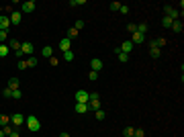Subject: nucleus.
Wrapping results in <instances>:
<instances>
[{"instance_id": "31", "label": "nucleus", "mask_w": 184, "mask_h": 137, "mask_svg": "<svg viewBox=\"0 0 184 137\" xmlns=\"http://www.w3.org/2000/svg\"><path fill=\"white\" fill-rule=\"evenodd\" d=\"M127 31H129V33H135V31H137V25H135V23H129V25H127Z\"/></svg>"}, {"instance_id": "3", "label": "nucleus", "mask_w": 184, "mask_h": 137, "mask_svg": "<svg viewBox=\"0 0 184 137\" xmlns=\"http://www.w3.org/2000/svg\"><path fill=\"white\" fill-rule=\"evenodd\" d=\"M21 51H23V55H33V43L31 41L21 43Z\"/></svg>"}, {"instance_id": "10", "label": "nucleus", "mask_w": 184, "mask_h": 137, "mask_svg": "<svg viewBox=\"0 0 184 137\" xmlns=\"http://www.w3.org/2000/svg\"><path fill=\"white\" fill-rule=\"evenodd\" d=\"M166 16H170L172 21H178V10L172 6H166Z\"/></svg>"}, {"instance_id": "19", "label": "nucleus", "mask_w": 184, "mask_h": 137, "mask_svg": "<svg viewBox=\"0 0 184 137\" xmlns=\"http://www.w3.org/2000/svg\"><path fill=\"white\" fill-rule=\"evenodd\" d=\"M172 19H170V16H164V19H162V25H164V27H166V29H172Z\"/></svg>"}, {"instance_id": "8", "label": "nucleus", "mask_w": 184, "mask_h": 137, "mask_svg": "<svg viewBox=\"0 0 184 137\" xmlns=\"http://www.w3.org/2000/svg\"><path fill=\"white\" fill-rule=\"evenodd\" d=\"M8 27H10V19L4 16V14H0V29H2V31H8Z\"/></svg>"}, {"instance_id": "41", "label": "nucleus", "mask_w": 184, "mask_h": 137, "mask_svg": "<svg viewBox=\"0 0 184 137\" xmlns=\"http://www.w3.org/2000/svg\"><path fill=\"white\" fill-rule=\"evenodd\" d=\"M2 94H4V96H6V98H10V94H12V90H10V88H4V90H2Z\"/></svg>"}, {"instance_id": "23", "label": "nucleus", "mask_w": 184, "mask_h": 137, "mask_svg": "<svg viewBox=\"0 0 184 137\" xmlns=\"http://www.w3.org/2000/svg\"><path fill=\"white\" fill-rule=\"evenodd\" d=\"M35 66H37V57L29 55V59H27V68H35Z\"/></svg>"}, {"instance_id": "6", "label": "nucleus", "mask_w": 184, "mask_h": 137, "mask_svg": "<svg viewBox=\"0 0 184 137\" xmlns=\"http://www.w3.org/2000/svg\"><path fill=\"white\" fill-rule=\"evenodd\" d=\"M33 10H35V2L33 0H27V2L21 4V12H33Z\"/></svg>"}, {"instance_id": "12", "label": "nucleus", "mask_w": 184, "mask_h": 137, "mask_svg": "<svg viewBox=\"0 0 184 137\" xmlns=\"http://www.w3.org/2000/svg\"><path fill=\"white\" fill-rule=\"evenodd\" d=\"M119 49H121L123 53H127V55H129V53H131V49H133V43H131V41H125V43L119 47Z\"/></svg>"}, {"instance_id": "1", "label": "nucleus", "mask_w": 184, "mask_h": 137, "mask_svg": "<svg viewBox=\"0 0 184 137\" xmlns=\"http://www.w3.org/2000/svg\"><path fill=\"white\" fill-rule=\"evenodd\" d=\"M25 123H27V127H29L31 133H35V131L41 129V121H39L37 117H33V115H31V117H25Z\"/></svg>"}, {"instance_id": "4", "label": "nucleus", "mask_w": 184, "mask_h": 137, "mask_svg": "<svg viewBox=\"0 0 184 137\" xmlns=\"http://www.w3.org/2000/svg\"><path fill=\"white\" fill-rule=\"evenodd\" d=\"M10 123H12L14 127H21V125L25 123V115H21V113L12 115V117H10Z\"/></svg>"}, {"instance_id": "30", "label": "nucleus", "mask_w": 184, "mask_h": 137, "mask_svg": "<svg viewBox=\"0 0 184 137\" xmlns=\"http://www.w3.org/2000/svg\"><path fill=\"white\" fill-rule=\"evenodd\" d=\"M74 29H76V31L80 33L82 29H84V21H76V25H74Z\"/></svg>"}, {"instance_id": "35", "label": "nucleus", "mask_w": 184, "mask_h": 137, "mask_svg": "<svg viewBox=\"0 0 184 137\" xmlns=\"http://www.w3.org/2000/svg\"><path fill=\"white\" fill-rule=\"evenodd\" d=\"M16 68H19V70H27V61H25V59H19Z\"/></svg>"}, {"instance_id": "37", "label": "nucleus", "mask_w": 184, "mask_h": 137, "mask_svg": "<svg viewBox=\"0 0 184 137\" xmlns=\"http://www.w3.org/2000/svg\"><path fill=\"white\" fill-rule=\"evenodd\" d=\"M82 4H84V0H72L70 2V6H82Z\"/></svg>"}, {"instance_id": "9", "label": "nucleus", "mask_w": 184, "mask_h": 137, "mask_svg": "<svg viewBox=\"0 0 184 137\" xmlns=\"http://www.w3.org/2000/svg\"><path fill=\"white\" fill-rule=\"evenodd\" d=\"M90 68H92V72H100V70H102V61H100L98 57H94L90 61Z\"/></svg>"}, {"instance_id": "32", "label": "nucleus", "mask_w": 184, "mask_h": 137, "mask_svg": "<svg viewBox=\"0 0 184 137\" xmlns=\"http://www.w3.org/2000/svg\"><path fill=\"white\" fill-rule=\"evenodd\" d=\"M21 96H23V92H21V90H12V94H10V98H16V100H19Z\"/></svg>"}, {"instance_id": "34", "label": "nucleus", "mask_w": 184, "mask_h": 137, "mask_svg": "<svg viewBox=\"0 0 184 137\" xmlns=\"http://www.w3.org/2000/svg\"><path fill=\"white\" fill-rule=\"evenodd\" d=\"M88 78H90V82H96V80H98V72H90Z\"/></svg>"}, {"instance_id": "7", "label": "nucleus", "mask_w": 184, "mask_h": 137, "mask_svg": "<svg viewBox=\"0 0 184 137\" xmlns=\"http://www.w3.org/2000/svg\"><path fill=\"white\" fill-rule=\"evenodd\" d=\"M59 49H61V53H66L72 49V39H61L59 41Z\"/></svg>"}, {"instance_id": "43", "label": "nucleus", "mask_w": 184, "mask_h": 137, "mask_svg": "<svg viewBox=\"0 0 184 137\" xmlns=\"http://www.w3.org/2000/svg\"><path fill=\"white\" fill-rule=\"evenodd\" d=\"M119 10L123 12V14H127V12H129V6H125V4H121V8H119Z\"/></svg>"}, {"instance_id": "26", "label": "nucleus", "mask_w": 184, "mask_h": 137, "mask_svg": "<svg viewBox=\"0 0 184 137\" xmlns=\"http://www.w3.org/2000/svg\"><path fill=\"white\" fill-rule=\"evenodd\" d=\"M94 113H96V121H102L104 117H106V113H104L102 109H98V111H94Z\"/></svg>"}, {"instance_id": "46", "label": "nucleus", "mask_w": 184, "mask_h": 137, "mask_svg": "<svg viewBox=\"0 0 184 137\" xmlns=\"http://www.w3.org/2000/svg\"><path fill=\"white\" fill-rule=\"evenodd\" d=\"M59 137H70V135L66 133V131H64V133H59Z\"/></svg>"}, {"instance_id": "14", "label": "nucleus", "mask_w": 184, "mask_h": 137, "mask_svg": "<svg viewBox=\"0 0 184 137\" xmlns=\"http://www.w3.org/2000/svg\"><path fill=\"white\" fill-rule=\"evenodd\" d=\"M143 41H145V35H141V33L135 31V33H133V41H131V43H143Z\"/></svg>"}, {"instance_id": "18", "label": "nucleus", "mask_w": 184, "mask_h": 137, "mask_svg": "<svg viewBox=\"0 0 184 137\" xmlns=\"http://www.w3.org/2000/svg\"><path fill=\"white\" fill-rule=\"evenodd\" d=\"M8 51H10V49H8L6 43H0V57H6V55H8Z\"/></svg>"}, {"instance_id": "25", "label": "nucleus", "mask_w": 184, "mask_h": 137, "mask_svg": "<svg viewBox=\"0 0 184 137\" xmlns=\"http://www.w3.org/2000/svg\"><path fill=\"white\" fill-rule=\"evenodd\" d=\"M8 123H10V117H6V115H0V127L8 125Z\"/></svg>"}, {"instance_id": "27", "label": "nucleus", "mask_w": 184, "mask_h": 137, "mask_svg": "<svg viewBox=\"0 0 184 137\" xmlns=\"http://www.w3.org/2000/svg\"><path fill=\"white\" fill-rule=\"evenodd\" d=\"M64 59H66V61H74V51H72V49L66 51V53H64Z\"/></svg>"}, {"instance_id": "11", "label": "nucleus", "mask_w": 184, "mask_h": 137, "mask_svg": "<svg viewBox=\"0 0 184 137\" xmlns=\"http://www.w3.org/2000/svg\"><path fill=\"white\" fill-rule=\"evenodd\" d=\"M74 111L78 115H84V113H88V104H84V103H76V106H74Z\"/></svg>"}, {"instance_id": "21", "label": "nucleus", "mask_w": 184, "mask_h": 137, "mask_svg": "<svg viewBox=\"0 0 184 137\" xmlns=\"http://www.w3.org/2000/svg\"><path fill=\"white\" fill-rule=\"evenodd\" d=\"M164 43H166V39H162V37H160V39H153V41H151V47H158V49H160Z\"/></svg>"}, {"instance_id": "36", "label": "nucleus", "mask_w": 184, "mask_h": 137, "mask_svg": "<svg viewBox=\"0 0 184 137\" xmlns=\"http://www.w3.org/2000/svg\"><path fill=\"white\" fill-rule=\"evenodd\" d=\"M117 55H119V59H121V61H127V59H129V55H127V53H123V51H119Z\"/></svg>"}, {"instance_id": "24", "label": "nucleus", "mask_w": 184, "mask_h": 137, "mask_svg": "<svg viewBox=\"0 0 184 137\" xmlns=\"http://www.w3.org/2000/svg\"><path fill=\"white\" fill-rule=\"evenodd\" d=\"M133 133H135L133 127H125V129H123V135H125V137H133Z\"/></svg>"}, {"instance_id": "39", "label": "nucleus", "mask_w": 184, "mask_h": 137, "mask_svg": "<svg viewBox=\"0 0 184 137\" xmlns=\"http://www.w3.org/2000/svg\"><path fill=\"white\" fill-rule=\"evenodd\" d=\"M76 35H78V31H76V29H74V27H72V29H70V31H68V37H72V39H74V37H76Z\"/></svg>"}, {"instance_id": "40", "label": "nucleus", "mask_w": 184, "mask_h": 137, "mask_svg": "<svg viewBox=\"0 0 184 137\" xmlns=\"http://www.w3.org/2000/svg\"><path fill=\"white\" fill-rule=\"evenodd\" d=\"M145 133H143V129H135V133H133V137H143Z\"/></svg>"}, {"instance_id": "15", "label": "nucleus", "mask_w": 184, "mask_h": 137, "mask_svg": "<svg viewBox=\"0 0 184 137\" xmlns=\"http://www.w3.org/2000/svg\"><path fill=\"white\" fill-rule=\"evenodd\" d=\"M98 111L100 109V100H88V111Z\"/></svg>"}, {"instance_id": "5", "label": "nucleus", "mask_w": 184, "mask_h": 137, "mask_svg": "<svg viewBox=\"0 0 184 137\" xmlns=\"http://www.w3.org/2000/svg\"><path fill=\"white\" fill-rule=\"evenodd\" d=\"M10 25H21V19H23V12L21 10H14V12H10Z\"/></svg>"}, {"instance_id": "28", "label": "nucleus", "mask_w": 184, "mask_h": 137, "mask_svg": "<svg viewBox=\"0 0 184 137\" xmlns=\"http://www.w3.org/2000/svg\"><path fill=\"white\" fill-rule=\"evenodd\" d=\"M4 41H8V31H2V29H0V43H4Z\"/></svg>"}, {"instance_id": "42", "label": "nucleus", "mask_w": 184, "mask_h": 137, "mask_svg": "<svg viewBox=\"0 0 184 137\" xmlns=\"http://www.w3.org/2000/svg\"><path fill=\"white\" fill-rule=\"evenodd\" d=\"M90 100H100V98H98V92H90Z\"/></svg>"}, {"instance_id": "22", "label": "nucleus", "mask_w": 184, "mask_h": 137, "mask_svg": "<svg viewBox=\"0 0 184 137\" xmlns=\"http://www.w3.org/2000/svg\"><path fill=\"white\" fill-rule=\"evenodd\" d=\"M137 33H141V35L147 33V23H139L137 25Z\"/></svg>"}, {"instance_id": "2", "label": "nucleus", "mask_w": 184, "mask_h": 137, "mask_svg": "<svg viewBox=\"0 0 184 137\" xmlns=\"http://www.w3.org/2000/svg\"><path fill=\"white\" fill-rule=\"evenodd\" d=\"M88 100H90V92H86V90H78L76 92V103L88 104Z\"/></svg>"}, {"instance_id": "20", "label": "nucleus", "mask_w": 184, "mask_h": 137, "mask_svg": "<svg viewBox=\"0 0 184 137\" xmlns=\"http://www.w3.org/2000/svg\"><path fill=\"white\" fill-rule=\"evenodd\" d=\"M172 31L174 33H180V31H182V23H180V21H174L172 23Z\"/></svg>"}, {"instance_id": "13", "label": "nucleus", "mask_w": 184, "mask_h": 137, "mask_svg": "<svg viewBox=\"0 0 184 137\" xmlns=\"http://www.w3.org/2000/svg\"><path fill=\"white\" fill-rule=\"evenodd\" d=\"M6 45H8V49H14V51H19V49H21V43H19L16 39H8V43H6Z\"/></svg>"}, {"instance_id": "44", "label": "nucleus", "mask_w": 184, "mask_h": 137, "mask_svg": "<svg viewBox=\"0 0 184 137\" xmlns=\"http://www.w3.org/2000/svg\"><path fill=\"white\" fill-rule=\"evenodd\" d=\"M49 61H51V66H58V64H59L58 57H49Z\"/></svg>"}, {"instance_id": "45", "label": "nucleus", "mask_w": 184, "mask_h": 137, "mask_svg": "<svg viewBox=\"0 0 184 137\" xmlns=\"http://www.w3.org/2000/svg\"><path fill=\"white\" fill-rule=\"evenodd\" d=\"M8 137H21V135H19V131H12V133H10Z\"/></svg>"}, {"instance_id": "17", "label": "nucleus", "mask_w": 184, "mask_h": 137, "mask_svg": "<svg viewBox=\"0 0 184 137\" xmlns=\"http://www.w3.org/2000/svg\"><path fill=\"white\" fill-rule=\"evenodd\" d=\"M41 53H43V55H45L47 59H49V57H53V49H51V45H45V47H43V51H41Z\"/></svg>"}, {"instance_id": "29", "label": "nucleus", "mask_w": 184, "mask_h": 137, "mask_svg": "<svg viewBox=\"0 0 184 137\" xmlns=\"http://www.w3.org/2000/svg\"><path fill=\"white\" fill-rule=\"evenodd\" d=\"M150 53H151V57H156V59H158V57L162 55V53H160V49H158V47H151V51H150Z\"/></svg>"}, {"instance_id": "33", "label": "nucleus", "mask_w": 184, "mask_h": 137, "mask_svg": "<svg viewBox=\"0 0 184 137\" xmlns=\"http://www.w3.org/2000/svg\"><path fill=\"white\" fill-rule=\"evenodd\" d=\"M2 131H4V135H10V133L14 131V129H12L10 125H4V127H2Z\"/></svg>"}, {"instance_id": "38", "label": "nucleus", "mask_w": 184, "mask_h": 137, "mask_svg": "<svg viewBox=\"0 0 184 137\" xmlns=\"http://www.w3.org/2000/svg\"><path fill=\"white\" fill-rule=\"evenodd\" d=\"M121 8V2H111V10H119Z\"/></svg>"}, {"instance_id": "47", "label": "nucleus", "mask_w": 184, "mask_h": 137, "mask_svg": "<svg viewBox=\"0 0 184 137\" xmlns=\"http://www.w3.org/2000/svg\"><path fill=\"white\" fill-rule=\"evenodd\" d=\"M0 137H6V135H4V131H2V129H0Z\"/></svg>"}, {"instance_id": "16", "label": "nucleus", "mask_w": 184, "mask_h": 137, "mask_svg": "<svg viewBox=\"0 0 184 137\" xmlns=\"http://www.w3.org/2000/svg\"><path fill=\"white\" fill-rule=\"evenodd\" d=\"M8 88L10 90H19V78H10L8 80Z\"/></svg>"}]
</instances>
